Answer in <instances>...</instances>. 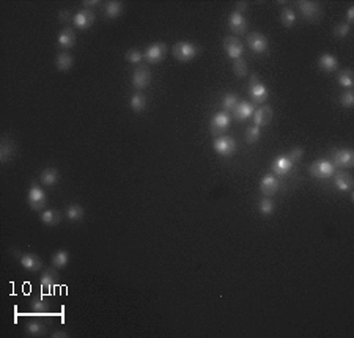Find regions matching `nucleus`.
Returning a JSON list of instances; mask_svg holds the SVG:
<instances>
[{
  "label": "nucleus",
  "mask_w": 354,
  "mask_h": 338,
  "mask_svg": "<svg viewBox=\"0 0 354 338\" xmlns=\"http://www.w3.org/2000/svg\"><path fill=\"white\" fill-rule=\"evenodd\" d=\"M27 203H28L30 209H33V211H41V209L46 208L48 195L43 191V187H40L36 183L30 184V189L27 193Z\"/></svg>",
  "instance_id": "nucleus-1"
},
{
  "label": "nucleus",
  "mask_w": 354,
  "mask_h": 338,
  "mask_svg": "<svg viewBox=\"0 0 354 338\" xmlns=\"http://www.w3.org/2000/svg\"><path fill=\"white\" fill-rule=\"evenodd\" d=\"M199 54V48L189 41H179L173 46V57L179 62H191Z\"/></svg>",
  "instance_id": "nucleus-2"
},
{
  "label": "nucleus",
  "mask_w": 354,
  "mask_h": 338,
  "mask_svg": "<svg viewBox=\"0 0 354 338\" xmlns=\"http://www.w3.org/2000/svg\"><path fill=\"white\" fill-rule=\"evenodd\" d=\"M308 173H310L313 178L328 179L330 176H334L335 167H334V164L328 159H318V161H315L310 167H308Z\"/></svg>",
  "instance_id": "nucleus-3"
},
{
  "label": "nucleus",
  "mask_w": 354,
  "mask_h": 338,
  "mask_svg": "<svg viewBox=\"0 0 354 338\" xmlns=\"http://www.w3.org/2000/svg\"><path fill=\"white\" fill-rule=\"evenodd\" d=\"M249 95L252 97L253 104H265L269 97V90L265 87V84H261L257 74H253L251 77V85H249Z\"/></svg>",
  "instance_id": "nucleus-4"
},
{
  "label": "nucleus",
  "mask_w": 354,
  "mask_h": 338,
  "mask_svg": "<svg viewBox=\"0 0 354 338\" xmlns=\"http://www.w3.org/2000/svg\"><path fill=\"white\" fill-rule=\"evenodd\" d=\"M230 124H231L230 114L222 110V112H217V114L213 115V118H211V121H209V129L214 135H222L230 127Z\"/></svg>",
  "instance_id": "nucleus-5"
},
{
  "label": "nucleus",
  "mask_w": 354,
  "mask_h": 338,
  "mask_svg": "<svg viewBox=\"0 0 354 338\" xmlns=\"http://www.w3.org/2000/svg\"><path fill=\"white\" fill-rule=\"evenodd\" d=\"M213 148L219 156L227 157L236 151V140L230 135H219L217 139H214Z\"/></svg>",
  "instance_id": "nucleus-6"
},
{
  "label": "nucleus",
  "mask_w": 354,
  "mask_h": 338,
  "mask_svg": "<svg viewBox=\"0 0 354 338\" xmlns=\"http://www.w3.org/2000/svg\"><path fill=\"white\" fill-rule=\"evenodd\" d=\"M165 54H167V46L164 43H154L152 46H148L144 52V58L147 60L148 63L156 65L161 63L162 60L165 58Z\"/></svg>",
  "instance_id": "nucleus-7"
},
{
  "label": "nucleus",
  "mask_w": 354,
  "mask_h": 338,
  "mask_svg": "<svg viewBox=\"0 0 354 338\" xmlns=\"http://www.w3.org/2000/svg\"><path fill=\"white\" fill-rule=\"evenodd\" d=\"M332 164L338 169H351L354 165V153L350 148L335 149L332 153Z\"/></svg>",
  "instance_id": "nucleus-8"
},
{
  "label": "nucleus",
  "mask_w": 354,
  "mask_h": 338,
  "mask_svg": "<svg viewBox=\"0 0 354 338\" xmlns=\"http://www.w3.org/2000/svg\"><path fill=\"white\" fill-rule=\"evenodd\" d=\"M298 6H299L301 13H303V16L308 22L320 21V18H321V6H320V3L310 2V0H301V2H298Z\"/></svg>",
  "instance_id": "nucleus-9"
},
{
  "label": "nucleus",
  "mask_w": 354,
  "mask_h": 338,
  "mask_svg": "<svg viewBox=\"0 0 354 338\" xmlns=\"http://www.w3.org/2000/svg\"><path fill=\"white\" fill-rule=\"evenodd\" d=\"M224 50L230 58L236 60V58L243 57L244 44L241 43V40L238 38V36H227V38L224 40Z\"/></svg>",
  "instance_id": "nucleus-10"
},
{
  "label": "nucleus",
  "mask_w": 354,
  "mask_h": 338,
  "mask_svg": "<svg viewBox=\"0 0 354 338\" xmlns=\"http://www.w3.org/2000/svg\"><path fill=\"white\" fill-rule=\"evenodd\" d=\"M247 44H249V49L255 54H265L268 52V38L260 32H252L247 35Z\"/></svg>",
  "instance_id": "nucleus-11"
},
{
  "label": "nucleus",
  "mask_w": 354,
  "mask_h": 338,
  "mask_svg": "<svg viewBox=\"0 0 354 338\" xmlns=\"http://www.w3.org/2000/svg\"><path fill=\"white\" fill-rule=\"evenodd\" d=\"M95 13L92 10H87V8H82L80 11H77L76 14L73 16V24L76 28L79 30H87L90 28L93 24H95Z\"/></svg>",
  "instance_id": "nucleus-12"
},
{
  "label": "nucleus",
  "mask_w": 354,
  "mask_h": 338,
  "mask_svg": "<svg viewBox=\"0 0 354 338\" xmlns=\"http://www.w3.org/2000/svg\"><path fill=\"white\" fill-rule=\"evenodd\" d=\"M293 167H295V162H293L287 154V156H277L273 161L271 170H273V175L276 176H285L293 170Z\"/></svg>",
  "instance_id": "nucleus-13"
},
{
  "label": "nucleus",
  "mask_w": 354,
  "mask_h": 338,
  "mask_svg": "<svg viewBox=\"0 0 354 338\" xmlns=\"http://www.w3.org/2000/svg\"><path fill=\"white\" fill-rule=\"evenodd\" d=\"M152 82V71L147 66H137L132 72V85L137 90H145Z\"/></svg>",
  "instance_id": "nucleus-14"
},
{
  "label": "nucleus",
  "mask_w": 354,
  "mask_h": 338,
  "mask_svg": "<svg viewBox=\"0 0 354 338\" xmlns=\"http://www.w3.org/2000/svg\"><path fill=\"white\" fill-rule=\"evenodd\" d=\"M280 189V183H278V179L276 175H265L261 178V183H260V191L261 193L265 195V197H271V195H276Z\"/></svg>",
  "instance_id": "nucleus-15"
},
{
  "label": "nucleus",
  "mask_w": 354,
  "mask_h": 338,
  "mask_svg": "<svg viewBox=\"0 0 354 338\" xmlns=\"http://www.w3.org/2000/svg\"><path fill=\"white\" fill-rule=\"evenodd\" d=\"M19 261H21V266L25 270H28V272H38V270L43 267V261L40 260L38 255H35V253L19 255Z\"/></svg>",
  "instance_id": "nucleus-16"
},
{
  "label": "nucleus",
  "mask_w": 354,
  "mask_h": 338,
  "mask_svg": "<svg viewBox=\"0 0 354 338\" xmlns=\"http://www.w3.org/2000/svg\"><path fill=\"white\" fill-rule=\"evenodd\" d=\"M228 28L235 35H243L247 30V21L243 14H239L236 11H233L228 18Z\"/></svg>",
  "instance_id": "nucleus-17"
},
{
  "label": "nucleus",
  "mask_w": 354,
  "mask_h": 338,
  "mask_svg": "<svg viewBox=\"0 0 354 338\" xmlns=\"http://www.w3.org/2000/svg\"><path fill=\"white\" fill-rule=\"evenodd\" d=\"M253 112H255V107H253L252 102L239 101L238 106L235 107V110H233V117H235L238 121H246V120L253 117Z\"/></svg>",
  "instance_id": "nucleus-18"
},
{
  "label": "nucleus",
  "mask_w": 354,
  "mask_h": 338,
  "mask_svg": "<svg viewBox=\"0 0 354 338\" xmlns=\"http://www.w3.org/2000/svg\"><path fill=\"white\" fill-rule=\"evenodd\" d=\"M273 120V109L269 106H263L260 109H255L253 112V124L255 126H268Z\"/></svg>",
  "instance_id": "nucleus-19"
},
{
  "label": "nucleus",
  "mask_w": 354,
  "mask_h": 338,
  "mask_svg": "<svg viewBox=\"0 0 354 338\" xmlns=\"http://www.w3.org/2000/svg\"><path fill=\"white\" fill-rule=\"evenodd\" d=\"M353 178L346 171H335L334 173V186L340 192H348L353 189Z\"/></svg>",
  "instance_id": "nucleus-20"
},
{
  "label": "nucleus",
  "mask_w": 354,
  "mask_h": 338,
  "mask_svg": "<svg viewBox=\"0 0 354 338\" xmlns=\"http://www.w3.org/2000/svg\"><path fill=\"white\" fill-rule=\"evenodd\" d=\"M318 66L325 72H334L338 70V60L332 54H323L318 58Z\"/></svg>",
  "instance_id": "nucleus-21"
},
{
  "label": "nucleus",
  "mask_w": 354,
  "mask_h": 338,
  "mask_svg": "<svg viewBox=\"0 0 354 338\" xmlns=\"http://www.w3.org/2000/svg\"><path fill=\"white\" fill-rule=\"evenodd\" d=\"M58 44L62 49H71L74 44H76V33H74L73 28H63L58 35Z\"/></svg>",
  "instance_id": "nucleus-22"
},
{
  "label": "nucleus",
  "mask_w": 354,
  "mask_h": 338,
  "mask_svg": "<svg viewBox=\"0 0 354 338\" xmlns=\"http://www.w3.org/2000/svg\"><path fill=\"white\" fill-rule=\"evenodd\" d=\"M40 220L48 227H55L62 222V213L57 211V209H44L40 216Z\"/></svg>",
  "instance_id": "nucleus-23"
},
{
  "label": "nucleus",
  "mask_w": 354,
  "mask_h": 338,
  "mask_svg": "<svg viewBox=\"0 0 354 338\" xmlns=\"http://www.w3.org/2000/svg\"><path fill=\"white\" fill-rule=\"evenodd\" d=\"M14 153H16V145H14L10 139L3 137L2 144H0V161H2L3 164L8 162Z\"/></svg>",
  "instance_id": "nucleus-24"
},
{
  "label": "nucleus",
  "mask_w": 354,
  "mask_h": 338,
  "mask_svg": "<svg viewBox=\"0 0 354 338\" xmlns=\"http://www.w3.org/2000/svg\"><path fill=\"white\" fill-rule=\"evenodd\" d=\"M73 65H74V58H73V55L70 54V52H60V54L57 55V58H55L57 70L62 71V72L70 71L73 68Z\"/></svg>",
  "instance_id": "nucleus-25"
},
{
  "label": "nucleus",
  "mask_w": 354,
  "mask_h": 338,
  "mask_svg": "<svg viewBox=\"0 0 354 338\" xmlns=\"http://www.w3.org/2000/svg\"><path fill=\"white\" fill-rule=\"evenodd\" d=\"M40 283H41V288H43V290H46V291L51 290L52 287H54V285L58 283V275H57V272H55V270H52V267H51V269H46V270H44V272L41 274Z\"/></svg>",
  "instance_id": "nucleus-26"
},
{
  "label": "nucleus",
  "mask_w": 354,
  "mask_h": 338,
  "mask_svg": "<svg viewBox=\"0 0 354 338\" xmlns=\"http://www.w3.org/2000/svg\"><path fill=\"white\" fill-rule=\"evenodd\" d=\"M122 13H123V2H118V0L115 2V0H112V2H107L104 5V14L109 19H117Z\"/></svg>",
  "instance_id": "nucleus-27"
},
{
  "label": "nucleus",
  "mask_w": 354,
  "mask_h": 338,
  "mask_svg": "<svg viewBox=\"0 0 354 338\" xmlns=\"http://www.w3.org/2000/svg\"><path fill=\"white\" fill-rule=\"evenodd\" d=\"M30 307H32V312L36 314H46L49 312L51 304H49V300L44 299L43 296H36V297H33L32 305Z\"/></svg>",
  "instance_id": "nucleus-28"
},
{
  "label": "nucleus",
  "mask_w": 354,
  "mask_h": 338,
  "mask_svg": "<svg viewBox=\"0 0 354 338\" xmlns=\"http://www.w3.org/2000/svg\"><path fill=\"white\" fill-rule=\"evenodd\" d=\"M40 179H41V184L44 186H55L58 181V171L52 167H48L41 171Z\"/></svg>",
  "instance_id": "nucleus-29"
},
{
  "label": "nucleus",
  "mask_w": 354,
  "mask_h": 338,
  "mask_svg": "<svg viewBox=\"0 0 354 338\" xmlns=\"http://www.w3.org/2000/svg\"><path fill=\"white\" fill-rule=\"evenodd\" d=\"M51 261H52V266H54L55 269H63L68 263H70V253H68L66 250H58L52 255Z\"/></svg>",
  "instance_id": "nucleus-30"
},
{
  "label": "nucleus",
  "mask_w": 354,
  "mask_h": 338,
  "mask_svg": "<svg viewBox=\"0 0 354 338\" xmlns=\"http://www.w3.org/2000/svg\"><path fill=\"white\" fill-rule=\"evenodd\" d=\"M84 214H85V211L80 205H70L66 208V217H68V220H71V222H80L84 219Z\"/></svg>",
  "instance_id": "nucleus-31"
},
{
  "label": "nucleus",
  "mask_w": 354,
  "mask_h": 338,
  "mask_svg": "<svg viewBox=\"0 0 354 338\" xmlns=\"http://www.w3.org/2000/svg\"><path fill=\"white\" fill-rule=\"evenodd\" d=\"M129 106L135 114H140V112H144L145 107H147V97L142 93H135V95L131 96Z\"/></svg>",
  "instance_id": "nucleus-32"
},
{
  "label": "nucleus",
  "mask_w": 354,
  "mask_h": 338,
  "mask_svg": "<svg viewBox=\"0 0 354 338\" xmlns=\"http://www.w3.org/2000/svg\"><path fill=\"white\" fill-rule=\"evenodd\" d=\"M25 332L28 337H43L46 334V327L40 321H30L25 326Z\"/></svg>",
  "instance_id": "nucleus-33"
},
{
  "label": "nucleus",
  "mask_w": 354,
  "mask_h": 338,
  "mask_svg": "<svg viewBox=\"0 0 354 338\" xmlns=\"http://www.w3.org/2000/svg\"><path fill=\"white\" fill-rule=\"evenodd\" d=\"M247 71H249V66H247V62L243 57L233 60V72H235L236 77L244 79L247 76Z\"/></svg>",
  "instance_id": "nucleus-34"
},
{
  "label": "nucleus",
  "mask_w": 354,
  "mask_h": 338,
  "mask_svg": "<svg viewBox=\"0 0 354 338\" xmlns=\"http://www.w3.org/2000/svg\"><path fill=\"white\" fill-rule=\"evenodd\" d=\"M238 102H239L238 96L235 93H228V95H225L222 97L221 106H222V109L225 112H233V110H235V107L238 106Z\"/></svg>",
  "instance_id": "nucleus-35"
},
{
  "label": "nucleus",
  "mask_w": 354,
  "mask_h": 338,
  "mask_svg": "<svg viewBox=\"0 0 354 338\" xmlns=\"http://www.w3.org/2000/svg\"><path fill=\"white\" fill-rule=\"evenodd\" d=\"M280 22L285 25V27H293L296 24V13L295 10H291V8H283L282 13H280Z\"/></svg>",
  "instance_id": "nucleus-36"
},
{
  "label": "nucleus",
  "mask_w": 354,
  "mask_h": 338,
  "mask_svg": "<svg viewBox=\"0 0 354 338\" xmlns=\"http://www.w3.org/2000/svg\"><path fill=\"white\" fill-rule=\"evenodd\" d=\"M276 209V203L271 200L269 197H263L260 201H258V211L263 214V216H271L274 213Z\"/></svg>",
  "instance_id": "nucleus-37"
},
{
  "label": "nucleus",
  "mask_w": 354,
  "mask_h": 338,
  "mask_svg": "<svg viewBox=\"0 0 354 338\" xmlns=\"http://www.w3.org/2000/svg\"><path fill=\"white\" fill-rule=\"evenodd\" d=\"M338 84L345 88H351L353 84H354V79H353V71L351 70H343L340 74H338Z\"/></svg>",
  "instance_id": "nucleus-38"
},
{
  "label": "nucleus",
  "mask_w": 354,
  "mask_h": 338,
  "mask_svg": "<svg viewBox=\"0 0 354 338\" xmlns=\"http://www.w3.org/2000/svg\"><path fill=\"white\" fill-rule=\"evenodd\" d=\"M260 135H261L260 127L253 124V126H251L249 129H247V132H246V142H247L249 145L257 144V142L260 140Z\"/></svg>",
  "instance_id": "nucleus-39"
},
{
  "label": "nucleus",
  "mask_w": 354,
  "mask_h": 338,
  "mask_svg": "<svg viewBox=\"0 0 354 338\" xmlns=\"http://www.w3.org/2000/svg\"><path fill=\"white\" fill-rule=\"evenodd\" d=\"M126 60L132 65H139L144 60V52H140L139 49H129L126 52Z\"/></svg>",
  "instance_id": "nucleus-40"
},
{
  "label": "nucleus",
  "mask_w": 354,
  "mask_h": 338,
  "mask_svg": "<svg viewBox=\"0 0 354 338\" xmlns=\"http://www.w3.org/2000/svg\"><path fill=\"white\" fill-rule=\"evenodd\" d=\"M350 32H351V25L348 22H340V24H337L334 28V35L337 38H346V36L350 35Z\"/></svg>",
  "instance_id": "nucleus-41"
},
{
  "label": "nucleus",
  "mask_w": 354,
  "mask_h": 338,
  "mask_svg": "<svg viewBox=\"0 0 354 338\" xmlns=\"http://www.w3.org/2000/svg\"><path fill=\"white\" fill-rule=\"evenodd\" d=\"M340 102H342V106L346 107V109H351L354 106V93L351 92V90H348V92L342 95Z\"/></svg>",
  "instance_id": "nucleus-42"
},
{
  "label": "nucleus",
  "mask_w": 354,
  "mask_h": 338,
  "mask_svg": "<svg viewBox=\"0 0 354 338\" xmlns=\"http://www.w3.org/2000/svg\"><path fill=\"white\" fill-rule=\"evenodd\" d=\"M288 157L293 161V162H299L301 159H303L304 157V149L303 148H299V146H296V148H293L291 151H290V154H288Z\"/></svg>",
  "instance_id": "nucleus-43"
},
{
  "label": "nucleus",
  "mask_w": 354,
  "mask_h": 338,
  "mask_svg": "<svg viewBox=\"0 0 354 338\" xmlns=\"http://www.w3.org/2000/svg\"><path fill=\"white\" fill-rule=\"evenodd\" d=\"M82 5H84L87 10H90V8H95L96 5H101V2L100 0H85V2H82Z\"/></svg>",
  "instance_id": "nucleus-44"
},
{
  "label": "nucleus",
  "mask_w": 354,
  "mask_h": 338,
  "mask_svg": "<svg viewBox=\"0 0 354 338\" xmlns=\"http://www.w3.org/2000/svg\"><path fill=\"white\" fill-rule=\"evenodd\" d=\"M58 18H60V21H62V22H70V21L73 19V18H71V14H70V11H60Z\"/></svg>",
  "instance_id": "nucleus-45"
},
{
  "label": "nucleus",
  "mask_w": 354,
  "mask_h": 338,
  "mask_svg": "<svg viewBox=\"0 0 354 338\" xmlns=\"http://www.w3.org/2000/svg\"><path fill=\"white\" fill-rule=\"evenodd\" d=\"M247 10V2H238L236 3V13H239V14H243L244 11Z\"/></svg>",
  "instance_id": "nucleus-46"
},
{
  "label": "nucleus",
  "mask_w": 354,
  "mask_h": 338,
  "mask_svg": "<svg viewBox=\"0 0 354 338\" xmlns=\"http://www.w3.org/2000/svg\"><path fill=\"white\" fill-rule=\"evenodd\" d=\"M353 21H354V6H350L348 14H346V22H348V24L351 25Z\"/></svg>",
  "instance_id": "nucleus-47"
},
{
  "label": "nucleus",
  "mask_w": 354,
  "mask_h": 338,
  "mask_svg": "<svg viewBox=\"0 0 354 338\" xmlns=\"http://www.w3.org/2000/svg\"><path fill=\"white\" fill-rule=\"evenodd\" d=\"M52 337H54V338H65V337H68V334L66 332H54V334H52Z\"/></svg>",
  "instance_id": "nucleus-48"
}]
</instances>
